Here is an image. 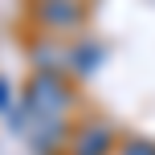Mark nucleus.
I'll use <instances>...</instances> for the list:
<instances>
[{
  "label": "nucleus",
  "instance_id": "f257e3e1",
  "mask_svg": "<svg viewBox=\"0 0 155 155\" xmlns=\"http://www.w3.org/2000/svg\"><path fill=\"white\" fill-rule=\"evenodd\" d=\"M74 106V90L61 74L37 70L25 86V114L29 118H49V123H61Z\"/></svg>",
  "mask_w": 155,
  "mask_h": 155
},
{
  "label": "nucleus",
  "instance_id": "f03ea898",
  "mask_svg": "<svg viewBox=\"0 0 155 155\" xmlns=\"http://www.w3.org/2000/svg\"><path fill=\"white\" fill-rule=\"evenodd\" d=\"M114 151V131L106 123H86L70 135V155H110Z\"/></svg>",
  "mask_w": 155,
  "mask_h": 155
},
{
  "label": "nucleus",
  "instance_id": "7ed1b4c3",
  "mask_svg": "<svg viewBox=\"0 0 155 155\" xmlns=\"http://www.w3.org/2000/svg\"><path fill=\"white\" fill-rule=\"evenodd\" d=\"M82 16L86 12H82L78 0H41V4H37V21L45 25V29H57V33L82 25Z\"/></svg>",
  "mask_w": 155,
  "mask_h": 155
},
{
  "label": "nucleus",
  "instance_id": "20e7f679",
  "mask_svg": "<svg viewBox=\"0 0 155 155\" xmlns=\"http://www.w3.org/2000/svg\"><path fill=\"white\" fill-rule=\"evenodd\" d=\"M118 155H155V143H147V139H127Z\"/></svg>",
  "mask_w": 155,
  "mask_h": 155
},
{
  "label": "nucleus",
  "instance_id": "39448f33",
  "mask_svg": "<svg viewBox=\"0 0 155 155\" xmlns=\"http://www.w3.org/2000/svg\"><path fill=\"white\" fill-rule=\"evenodd\" d=\"M74 65H78V70H94V65H98V49H78Z\"/></svg>",
  "mask_w": 155,
  "mask_h": 155
},
{
  "label": "nucleus",
  "instance_id": "423d86ee",
  "mask_svg": "<svg viewBox=\"0 0 155 155\" xmlns=\"http://www.w3.org/2000/svg\"><path fill=\"white\" fill-rule=\"evenodd\" d=\"M4 106H8V82L0 78V110H4Z\"/></svg>",
  "mask_w": 155,
  "mask_h": 155
}]
</instances>
